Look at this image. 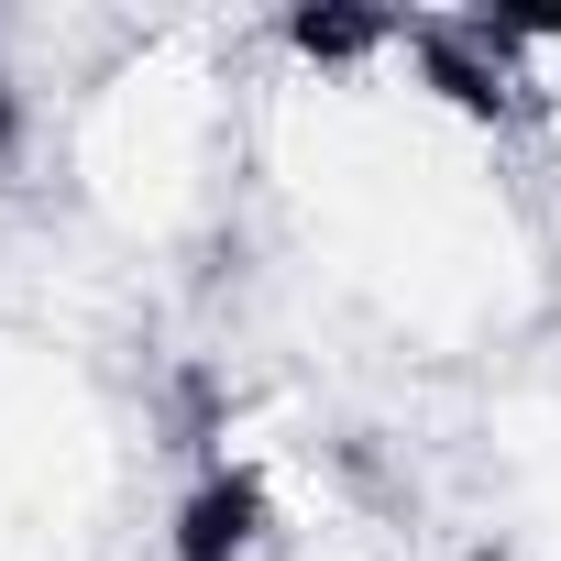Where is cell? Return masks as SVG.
I'll return each instance as SVG.
<instances>
[{"label":"cell","mask_w":561,"mask_h":561,"mask_svg":"<svg viewBox=\"0 0 561 561\" xmlns=\"http://www.w3.org/2000/svg\"><path fill=\"white\" fill-rule=\"evenodd\" d=\"M253 220L386 364H506L561 309L550 187L451 23H253Z\"/></svg>","instance_id":"6da1fadb"},{"label":"cell","mask_w":561,"mask_h":561,"mask_svg":"<svg viewBox=\"0 0 561 561\" xmlns=\"http://www.w3.org/2000/svg\"><path fill=\"white\" fill-rule=\"evenodd\" d=\"M34 154L78 264L198 275L253 220V23H122Z\"/></svg>","instance_id":"7a4b0ae2"},{"label":"cell","mask_w":561,"mask_h":561,"mask_svg":"<svg viewBox=\"0 0 561 561\" xmlns=\"http://www.w3.org/2000/svg\"><path fill=\"white\" fill-rule=\"evenodd\" d=\"M133 517V408L56 320H0V561H100Z\"/></svg>","instance_id":"3957f363"},{"label":"cell","mask_w":561,"mask_h":561,"mask_svg":"<svg viewBox=\"0 0 561 561\" xmlns=\"http://www.w3.org/2000/svg\"><path fill=\"white\" fill-rule=\"evenodd\" d=\"M484 100L506 111L517 154L539 165V187H561V12H528V23H451Z\"/></svg>","instance_id":"277c9868"},{"label":"cell","mask_w":561,"mask_h":561,"mask_svg":"<svg viewBox=\"0 0 561 561\" xmlns=\"http://www.w3.org/2000/svg\"><path fill=\"white\" fill-rule=\"evenodd\" d=\"M23 154H34V100L12 89V67H0V187L23 176Z\"/></svg>","instance_id":"5b68a950"}]
</instances>
